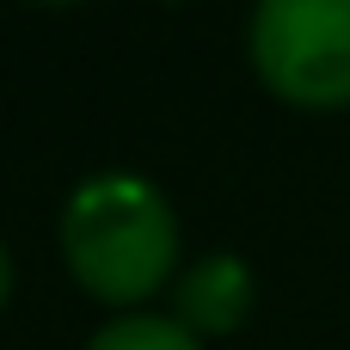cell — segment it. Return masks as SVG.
<instances>
[{
  "mask_svg": "<svg viewBox=\"0 0 350 350\" xmlns=\"http://www.w3.org/2000/svg\"><path fill=\"white\" fill-rule=\"evenodd\" d=\"M62 258L86 295L135 308L178 271V215L142 172H92L62 209Z\"/></svg>",
  "mask_w": 350,
  "mask_h": 350,
  "instance_id": "1",
  "label": "cell"
},
{
  "mask_svg": "<svg viewBox=\"0 0 350 350\" xmlns=\"http://www.w3.org/2000/svg\"><path fill=\"white\" fill-rule=\"evenodd\" d=\"M258 80L301 111L350 105V0H265L252 12Z\"/></svg>",
  "mask_w": 350,
  "mask_h": 350,
  "instance_id": "2",
  "label": "cell"
},
{
  "mask_svg": "<svg viewBox=\"0 0 350 350\" xmlns=\"http://www.w3.org/2000/svg\"><path fill=\"white\" fill-rule=\"evenodd\" d=\"M252 295H258V283H252L246 258H234V252H209V258H197V265L178 277L172 320H178L185 332H209V338H221V332H234V326L252 314Z\"/></svg>",
  "mask_w": 350,
  "mask_h": 350,
  "instance_id": "3",
  "label": "cell"
},
{
  "mask_svg": "<svg viewBox=\"0 0 350 350\" xmlns=\"http://www.w3.org/2000/svg\"><path fill=\"white\" fill-rule=\"evenodd\" d=\"M86 350H203L197 332H185L172 314H117L111 326L92 332Z\"/></svg>",
  "mask_w": 350,
  "mask_h": 350,
  "instance_id": "4",
  "label": "cell"
},
{
  "mask_svg": "<svg viewBox=\"0 0 350 350\" xmlns=\"http://www.w3.org/2000/svg\"><path fill=\"white\" fill-rule=\"evenodd\" d=\"M6 289H12V258H6V246H0V301H6Z\"/></svg>",
  "mask_w": 350,
  "mask_h": 350,
  "instance_id": "5",
  "label": "cell"
}]
</instances>
